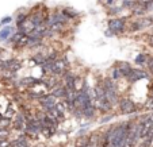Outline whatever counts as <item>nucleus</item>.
Listing matches in <instances>:
<instances>
[{
  "mask_svg": "<svg viewBox=\"0 0 153 147\" xmlns=\"http://www.w3.org/2000/svg\"><path fill=\"white\" fill-rule=\"evenodd\" d=\"M12 147H29V143H27L26 136H20V138H16L15 140L11 142Z\"/></svg>",
  "mask_w": 153,
  "mask_h": 147,
  "instance_id": "nucleus-16",
  "label": "nucleus"
},
{
  "mask_svg": "<svg viewBox=\"0 0 153 147\" xmlns=\"http://www.w3.org/2000/svg\"><path fill=\"white\" fill-rule=\"evenodd\" d=\"M150 147H153V146H150Z\"/></svg>",
  "mask_w": 153,
  "mask_h": 147,
  "instance_id": "nucleus-35",
  "label": "nucleus"
},
{
  "mask_svg": "<svg viewBox=\"0 0 153 147\" xmlns=\"http://www.w3.org/2000/svg\"><path fill=\"white\" fill-rule=\"evenodd\" d=\"M4 118V115H3V113H1V112H0V120H1V119H3Z\"/></svg>",
  "mask_w": 153,
  "mask_h": 147,
  "instance_id": "nucleus-34",
  "label": "nucleus"
},
{
  "mask_svg": "<svg viewBox=\"0 0 153 147\" xmlns=\"http://www.w3.org/2000/svg\"><path fill=\"white\" fill-rule=\"evenodd\" d=\"M150 146H152V140H150L149 138H146V139H144L141 143L137 144L136 147H150Z\"/></svg>",
  "mask_w": 153,
  "mask_h": 147,
  "instance_id": "nucleus-27",
  "label": "nucleus"
},
{
  "mask_svg": "<svg viewBox=\"0 0 153 147\" xmlns=\"http://www.w3.org/2000/svg\"><path fill=\"white\" fill-rule=\"evenodd\" d=\"M11 146V142L8 139H0V147H10Z\"/></svg>",
  "mask_w": 153,
  "mask_h": 147,
  "instance_id": "nucleus-29",
  "label": "nucleus"
},
{
  "mask_svg": "<svg viewBox=\"0 0 153 147\" xmlns=\"http://www.w3.org/2000/svg\"><path fill=\"white\" fill-rule=\"evenodd\" d=\"M62 14L65 15V16L68 18L69 20H73V19H76V16L79 15V12L76 11V10H73V8H71V7H64L62 10Z\"/></svg>",
  "mask_w": 153,
  "mask_h": 147,
  "instance_id": "nucleus-15",
  "label": "nucleus"
},
{
  "mask_svg": "<svg viewBox=\"0 0 153 147\" xmlns=\"http://www.w3.org/2000/svg\"><path fill=\"white\" fill-rule=\"evenodd\" d=\"M95 115H96V108H95V105H94V103L90 104L88 107H85L83 110V116L85 119H92Z\"/></svg>",
  "mask_w": 153,
  "mask_h": 147,
  "instance_id": "nucleus-14",
  "label": "nucleus"
},
{
  "mask_svg": "<svg viewBox=\"0 0 153 147\" xmlns=\"http://www.w3.org/2000/svg\"><path fill=\"white\" fill-rule=\"evenodd\" d=\"M137 3H138V0H122V7L125 10H129L130 11Z\"/></svg>",
  "mask_w": 153,
  "mask_h": 147,
  "instance_id": "nucleus-21",
  "label": "nucleus"
},
{
  "mask_svg": "<svg viewBox=\"0 0 153 147\" xmlns=\"http://www.w3.org/2000/svg\"><path fill=\"white\" fill-rule=\"evenodd\" d=\"M50 93L57 98H65V96H67V88H65V85L62 82V78H61V82L58 84L57 87H54L50 90Z\"/></svg>",
  "mask_w": 153,
  "mask_h": 147,
  "instance_id": "nucleus-11",
  "label": "nucleus"
},
{
  "mask_svg": "<svg viewBox=\"0 0 153 147\" xmlns=\"http://www.w3.org/2000/svg\"><path fill=\"white\" fill-rule=\"evenodd\" d=\"M134 142H133V139L129 136V134H127V136H126V139H125V142H123V144H122V147H134Z\"/></svg>",
  "mask_w": 153,
  "mask_h": 147,
  "instance_id": "nucleus-25",
  "label": "nucleus"
},
{
  "mask_svg": "<svg viewBox=\"0 0 153 147\" xmlns=\"http://www.w3.org/2000/svg\"><path fill=\"white\" fill-rule=\"evenodd\" d=\"M111 119H113V115H108V116H104L103 119H102L100 120V123H106L107 120H111Z\"/></svg>",
  "mask_w": 153,
  "mask_h": 147,
  "instance_id": "nucleus-32",
  "label": "nucleus"
},
{
  "mask_svg": "<svg viewBox=\"0 0 153 147\" xmlns=\"http://www.w3.org/2000/svg\"><path fill=\"white\" fill-rule=\"evenodd\" d=\"M130 15L134 18H141V16H146L148 15V10H146V6L142 3H137L133 8L130 10Z\"/></svg>",
  "mask_w": 153,
  "mask_h": 147,
  "instance_id": "nucleus-10",
  "label": "nucleus"
},
{
  "mask_svg": "<svg viewBox=\"0 0 153 147\" xmlns=\"http://www.w3.org/2000/svg\"><path fill=\"white\" fill-rule=\"evenodd\" d=\"M146 10H148V14H153V0L146 4Z\"/></svg>",
  "mask_w": 153,
  "mask_h": 147,
  "instance_id": "nucleus-30",
  "label": "nucleus"
},
{
  "mask_svg": "<svg viewBox=\"0 0 153 147\" xmlns=\"http://www.w3.org/2000/svg\"><path fill=\"white\" fill-rule=\"evenodd\" d=\"M12 20H14L12 19V16H4L3 19L0 20V26H8Z\"/></svg>",
  "mask_w": 153,
  "mask_h": 147,
  "instance_id": "nucleus-26",
  "label": "nucleus"
},
{
  "mask_svg": "<svg viewBox=\"0 0 153 147\" xmlns=\"http://www.w3.org/2000/svg\"><path fill=\"white\" fill-rule=\"evenodd\" d=\"M38 103H39V105L42 107V111H43V112H48V111L54 110L56 104L58 103V98L54 97L52 93H48V95L42 96V97L38 100Z\"/></svg>",
  "mask_w": 153,
  "mask_h": 147,
  "instance_id": "nucleus-4",
  "label": "nucleus"
},
{
  "mask_svg": "<svg viewBox=\"0 0 153 147\" xmlns=\"http://www.w3.org/2000/svg\"><path fill=\"white\" fill-rule=\"evenodd\" d=\"M10 130L7 127H0V139H8Z\"/></svg>",
  "mask_w": 153,
  "mask_h": 147,
  "instance_id": "nucleus-24",
  "label": "nucleus"
},
{
  "mask_svg": "<svg viewBox=\"0 0 153 147\" xmlns=\"http://www.w3.org/2000/svg\"><path fill=\"white\" fill-rule=\"evenodd\" d=\"M125 78H126L129 82L133 84V82H137L138 80H141V78H149V74H148L146 72H144V70H141V69H134L133 68Z\"/></svg>",
  "mask_w": 153,
  "mask_h": 147,
  "instance_id": "nucleus-8",
  "label": "nucleus"
},
{
  "mask_svg": "<svg viewBox=\"0 0 153 147\" xmlns=\"http://www.w3.org/2000/svg\"><path fill=\"white\" fill-rule=\"evenodd\" d=\"M43 82V78H35V77H23L19 81V85L27 88V89H31L35 85H39Z\"/></svg>",
  "mask_w": 153,
  "mask_h": 147,
  "instance_id": "nucleus-9",
  "label": "nucleus"
},
{
  "mask_svg": "<svg viewBox=\"0 0 153 147\" xmlns=\"http://www.w3.org/2000/svg\"><path fill=\"white\" fill-rule=\"evenodd\" d=\"M87 143H88V136H80L76 140V147H87Z\"/></svg>",
  "mask_w": 153,
  "mask_h": 147,
  "instance_id": "nucleus-22",
  "label": "nucleus"
},
{
  "mask_svg": "<svg viewBox=\"0 0 153 147\" xmlns=\"http://www.w3.org/2000/svg\"><path fill=\"white\" fill-rule=\"evenodd\" d=\"M94 105H95L96 111L100 113H108L114 108V105L107 100L106 97H95L94 100Z\"/></svg>",
  "mask_w": 153,
  "mask_h": 147,
  "instance_id": "nucleus-6",
  "label": "nucleus"
},
{
  "mask_svg": "<svg viewBox=\"0 0 153 147\" xmlns=\"http://www.w3.org/2000/svg\"><path fill=\"white\" fill-rule=\"evenodd\" d=\"M110 78L111 80H114V81H118V80H121V78H125V76H123V73L121 72V69H119L118 66H114L113 69H111Z\"/></svg>",
  "mask_w": 153,
  "mask_h": 147,
  "instance_id": "nucleus-17",
  "label": "nucleus"
},
{
  "mask_svg": "<svg viewBox=\"0 0 153 147\" xmlns=\"http://www.w3.org/2000/svg\"><path fill=\"white\" fill-rule=\"evenodd\" d=\"M22 66H23L22 61L16 60V58H11V60H7V61H0V69L1 70H10V72L16 73L18 70L22 69Z\"/></svg>",
  "mask_w": 153,
  "mask_h": 147,
  "instance_id": "nucleus-5",
  "label": "nucleus"
},
{
  "mask_svg": "<svg viewBox=\"0 0 153 147\" xmlns=\"http://www.w3.org/2000/svg\"><path fill=\"white\" fill-rule=\"evenodd\" d=\"M146 66H148V70H149V73L153 76V57H149V58H148Z\"/></svg>",
  "mask_w": 153,
  "mask_h": 147,
  "instance_id": "nucleus-28",
  "label": "nucleus"
},
{
  "mask_svg": "<svg viewBox=\"0 0 153 147\" xmlns=\"http://www.w3.org/2000/svg\"><path fill=\"white\" fill-rule=\"evenodd\" d=\"M148 55L145 54V53H140L136 57V60H134V62H136L138 66H141V65H146V62H148Z\"/></svg>",
  "mask_w": 153,
  "mask_h": 147,
  "instance_id": "nucleus-19",
  "label": "nucleus"
},
{
  "mask_svg": "<svg viewBox=\"0 0 153 147\" xmlns=\"http://www.w3.org/2000/svg\"><path fill=\"white\" fill-rule=\"evenodd\" d=\"M100 136L98 132H91L88 135V143L87 147H100Z\"/></svg>",
  "mask_w": 153,
  "mask_h": 147,
  "instance_id": "nucleus-13",
  "label": "nucleus"
},
{
  "mask_svg": "<svg viewBox=\"0 0 153 147\" xmlns=\"http://www.w3.org/2000/svg\"><path fill=\"white\" fill-rule=\"evenodd\" d=\"M26 124H27V119L26 116H25L23 112H19L15 115V118L12 119V128L16 131H22V132H25V130H26Z\"/></svg>",
  "mask_w": 153,
  "mask_h": 147,
  "instance_id": "nucleus-7",
  "label": "nucleus"
},
{
  "mask_svg": "<svg viewBox=\"0 0 153 147\" xmlns=\"http://www.w3.org/2000/svg\"><path fill=\"white\" fill-rule=\"evenodd\" d=\"M144 110H146L148 112H153V96H150L144 104Z\"/></svg>",
  "mask_w": 153,
  "mask_h": 147,
  "instance_id": "nucleus-23",
  "label": "nucleus"
},
{
  "mask_svg": "<svg viewBox=\"0 0 153 147\" xmlns=\"http://www.w3.org/2000/svg\"><path fill=\"white\" fill-rule=\"evenodd\" d=\"M29 15H30V12H18V15H16V29L23 23L27 18H29Z\"/></svg>",
  "mask_w": 153,
  "mask_h": 147,
  "instance_id": "nucleus-20",
  "label": "nucleus"
},
{
  "mask_svg": "<svg viewBox=\"0 0 153 147\" xmlns=\"http://www.w3.org/2000/svg\"><path fill=\"white\" fill-rule=\"evenodd\" d=\"M103 3L106 4V6H108V7H111L114 3H115V0H103Z\"/></svg>",
  "mask_w": 153,
  "mask_h": 147,
  "instance_id": "nucleus-31",
  "label": "nucleus"
},
{
  "mask_svg": "<svg viewBox=\"0 0 153 147\" xmlns=\"http://www.w3.org/2000/svg\"><path fill=\"white\" fill-rule=\"evenodd\" d=\"M104 35H106V37H114V34H113V32H111L108 29H107V31L104 32Z\"/></svg>",
  "mask_w": 153,
  "mask_h": 147,
  "instance_id": "nucleus-33",
  "label": "nucleus"
},
{
  "mask_svg": "<svg viewBox=\"0 0 153 147\" xmlns=\"http://www.w3.org/2000/svg\"><path fill=\"white\" fill-rule=\"evenodd\" d=\"M115 66H118L119 69H121V72L123 73V76L125 77H126L127 74H129V72L131 69H133V68H131V65L129 64V62H117V65Z\"/></svg>",
  "mask_w": 153,
  "mask_h": 147,
  "instance_id": "nucleus-18",
  "label": "nucleus"
},
{
  "mask_svg": "<svg viewBox=\"0 0 153 147\" xmlns=\"http://www.w3.org/2000/svg\"><path fill=\"white\" fill-rule=\"evenodd\" d=\"M107 29L114 35L123 34L127 31V18L125 16H114L107 20Z\"/></svg>",
  "mask_w": 153,
  "mask_h": 147,
  "instance_id": "nucleus-2",
  "label": "nucleus"
},
{
  "mask_svg": "<svg viewBox=\"0 0 153 147\" xmlns=\"http://www.w3.org/2000/svg\"><path fill=\"white\" fill-rule=\"evenodd\" d=\"M15 34V29L12 26H3L0 29V40H8Z\"/></svg>",
  "mask_w": 153,
  "mask_h": 147,
  "instance_id": "nucleus-12",
  "label": "nucleus"
},
{
  "mask_svg": "<svg viewBox=\"0 0 153 147\" xmlns=\"http://www.w3.org/2000/svg\"><path fill=\"white\" fill-rule=\"evenodd\" d=\"M118 108L119 113H122V115H131V113H136L138 111L137 104L129 97H121L118 103Z\"/></svg>",
  "mask_w": 153,
  "mask_h": 147,
  "instance_id": "nucleus-3",
  "label": "nucleus"
},
{
  "mask_svg": "<svg viewBox=\"0 0 153 147\" xmlns=\"http://www.w3.org/2000/svg\"><path fill=\"white\" fill-rule=\"evenodd\" d=\"M102 87L104 88V92H106V97L107 100L110 101L113 105H118L119 100V90H118V85L115 84V81L111 80L110 77H106L100 81Z\"/></svg>",
  "mask_w": 153,
  "mask_h": 147,
  "instance_id": "nucleus-1",
  "label": "nucleus"
}]
</instances>
